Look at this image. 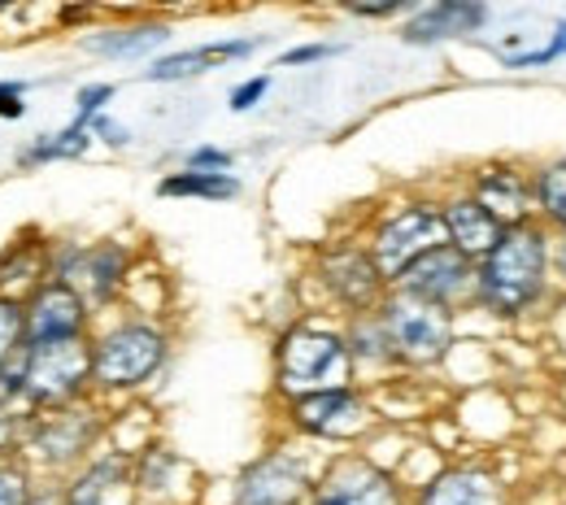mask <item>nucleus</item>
<instances>
[{"instance_id": "19", "label": "nucleus", "mask_w": 566, "mask_h": 505, "mask_svg": "<svg viewBox=\"0 0 566 505\" xmlns=\"http://www.w3.org/2000/svg\"><path fill=\"white\" fill-rule=\"evenodd\" d=\"M493 9L484 0H431L419 4L401 27V44L410 49H436V44H449V40H467V35H480L489 27Z\"/></svg>"}, {"instance_id": "21", "label": "nucleus", "mask_w": 566, "mask_h": 505, "mask_svg": "<svg viewBox=\"0 0 566 505\" xmlns=\"http://www.w3.org/2000/svg\"><path fill=\"white\" fill-rule=\"evenodd\" d=\"M440 222H444V244H453L471 262H484L505 235V222L493 210H484L462 183L440 192Z\"/></svg>"}, {"instance_id": "26", "label": "nucleus", "mask_w": 566, "mask_h": 505, "mask_svg": "<svg viewBox=\"0 0 566 505\" xmlns=\"http://www.w3.org/2000/svg\"><path fill=\"white\" fill-rule=\"evenodd\" d=\"M92 131L87 127H57V131H40V136H31L27 145L18 148V157H13V166L18 170H44V166H53V161H74V157H87L92 152Z\"/></svg>"}, {"instance_id": "12", "label": "nucleus", "mask_w": 566, "mask_h": 505, "mask_svg": "<svg viewBox=\"0 0 566 505\" xmlns=\"http://www.w3.org/2000/svg\"><path fill=\"white\" fill-rule=\"evenodd\" d=\"M22 397L31 410H62L92 397V340L22 349Z\"/></svg>"}, {"instance_id": "10", "label": "nucleus", "mask_w": 566, "mask_h": 505, "mask_svg": "<svg viewBox=\"0 0 566 505\" xmlns=\"http://www.w3.org/2000/svg\"><path fill=\"white\" fill-rule=\"evenodd\" d=\"M379 318L392 336V349L401 361V375H436L458 349V318L440 305L415 301L406 292H388L379 305Z\"/></svg>"}, {"instance_id": "5", "label": "nucleus", "mask_w": 566, "mask_h": 505, "mask_svg": "<svg viewBox=\"0 0 566 505\" xmlns=\"http://www.w3.org/2000/svg\"><path fill=\"white\" fill-rule=\"evenodd\" d=\"M136 262L140 249L123 235H101V240H74V235H57L49 244V280H62L74 288L96 318L118 314L132 296L136 284Z\"/></svg>"}, {"instance_id": "32", "label": "nucleus", "mask_w": 566, "mask_h": 505, "mask_svg": "<svg viewBox=\"0 0 566 505\" xmlns=\"http://www.w3.org/2000/svg\"><path fill=\"white\" fill-rule=\"evenodd\" d=\"M340 53H345V44H336V40H310V44L283 49L280 57H275V66H280V71H305V66L332 62V57H340Z\"/></svg>"}, {"instance_id": "20", "label": "nucleus", "mask_w": 566, "mask_h": 505, "mask_svg": "<svg viewBox=\"0 0 566 505\" xmlns=\"http://www.w3.org/2000/svg\"><path fill=\"white\" fill-rule=\"evenodd\" d=\"M170 22L161 18H123L114 27H92L78 35V49L96 62H153L170 44Z\"/></svg>"}, {"instance_id": "39", "label": "nucleus", "mask_w": 566, "mask_h": 505, "mask_svg": "<svg viewBox=\"0 0 566 505\" xmlns=\"http://www.w3.org/2000/svg\"><path fill=\"white\" fill-rule=\"evenodd\" d=\"M27 505H66L62 484H40V488H35V497H31Z\"/></svg>"}, {"instance_id": "4", "label": "nucleus", "mask_w": 566, "mask_h": 505, "mask_svg": "<svg viewBox=\"0 0 566 505\" xmlns=\"http://www.w3.org/2000/svg\"><path fill=\"white\" fill-rule=\"evenodd\" d=\"M109 423H114V410L101 406L96 397L62 410H35L18 457L35 471L40 484H66L83 462H92L109 444Z\"/></svg>"}, {"instance_id": "36", "label": "nucleus", "mask_w": 566, "mask_h": 505, "mask_svg": "<svg viewBox=\"0 0 566 505\" xmlns=\"http://www.w3.org/2000/svg\"><path fill=\"white\" fill-rule=\"evenodd\" d=\"M419 4H410V0H388V4H349L345 13H354V18H366V22H388V18H410Z\"/></svg>"}, {"instance_id": "38", "label": "nucleus", "mask_w": 566, "mask_h": 505, "mask_svg": "<svg viewBox=\"0 0 566 505\" xmlns=\"http://www.w3.org/2000/svg\"><path fill=\"white\" fill-rule=\"evenodd\" d=\"M554 284H558V296H566V231L554 235Z\"/></svg>"}, {"instance_id": "7", "label": "nucleus", "mask_w": 566, "mask_h": 505, "mask_svg": "<svg viewBox=\"0 0 566 505\" xmlns=\"http://www.w3.org/2000/svg\"><path fill=\"white\" fill-rule=\"evenodd\" d=\"M283 419V432L301 444H323V449H361L370 444V435L384 428V410L375 401V392L366 383L349 388H332V392H314L301 401L275 406Z\"/></svg>"}, {"instance_id": "35", "label": "nucleus", "mask_w": 566, "mask_h": 505, "mask_svg": "<svg viewBox=\"0 0 566 505\" xmlns=\"http://www.w3.org/2000/svg\"><path fill=\"white\" fill-rule=\"evenodd\" d=\"M87 131H92V140H96V145L114 148V152H118V148H132V145H136V131H132L127 123H114L109 114H101V118H96V123H92Z\"/></svg>"}, {"instance_id": "24", "label": "nucleus", "mask_w": 566, "mask_h": 505, "mask_svg": "<svg viewBox=\"0 0 566 505\" xmlns=\"http://www.w3.org/2000/svg\"><path fill=\"white\" fill-rule=\"evenodd\" d=\"M49 244H53L49 235L27 231V235H18L0 249V292L4 296L22 301L35 284L49 280Z\"/></svg>"}, {"instance_id": "2", "label": "nucleus", "mask_w": 566, "mask_h": 505, "mask_svg": "<svg viewBox=\"0 0 566 505\" xmlns=\"http://www.w3.org/2000/svg\"><path fill=\"white\" fill-rule=\"evenodd\" d=\"M558 301L554 284V235L532 218L505 227L496 249L475 262V314H489L496 323H523L527 314H541Z\"/></svg>"}, {"instance_id": "9", "label": "nucleus", "mask_w": 566, "mask_h": 505, "mask_svg": "<svg viewBox=\"0 0 566 505\" xmlns=\"http://www.w3.org/2000/svg\"><path fill=\"white\" fill-rule=\"evenodd\" d=\"M318 462L323 457L310 444L283 435L262 453H253L244 466H235L218 505H310Z\"/></svg>"}, {"instance_id": "25", "label": "nucleus", "mask_w": 566, "mask_h": 505, "mask_svg": "<svg viewBox=\"0 0 566 505\" xmlns=\"http://www.w3.org/2000/svg\"><path fill=\"white\" fill-rule=\"evenodd\" d=\"M244 192V183H240V175H206V170H166L161 179H157V197L161 201H213V206H222V201H235Z\"/></svg>"}, {"instance_id": "6", "label": "nucleus", "mask_w": 566, "mask_h": 505, "mask_svg": "<svg viewBox=\"0 0 566 505\" xmlns=\"http://www.w3.org/2000/svg\"><path fill=\"white\" fill-rule=\"evenodd\" d=\"M305 284L314 288L310 314H327V318H354L366 309H379L384 296L392 292L361 235H336L314 244L305 257Z\"/></svg>"}, {"instance_id": "15", "label": "nucleus", "mask_w": 566, "mask_h": 505, "mask_svg": "<svg viewBox=\"0 0 566 505\" xmlns=\"http://www.w3.org/2000/svg\"><path fill=\"white\" fill-rule=\"evenodd\" d=\"M132 484L140 505H206V488L192 457L166 440L144 444L132 457Z\"/></svg>"}, {"instance_id": "30", "label": "nucleus", "mask_w": 566, "mask_h": 505, "mask_svg": "<svg viewBox=\"0 0 566 505\" xmlns=\"http://www.w3.org/2000/svg\"><path fill=\"white\" fill-rule=\"evenodd\" d=\"M27 349V327H22V301L0 292V366L22 358Z\"/></svg>"}, {"instance_id": "34", "label": "nucleus", "mask_w": 566, "mask_h": 505, "mask_svg": "<svg viewBox=\"0 0 566 505\" xmlns=\"http://www.w3.org/2000/svg\"><path fill=\"white\" fill-rule=\"evenodd\" d=\"M235 152L222 145H192L184 152V170H206V175H231Z\"/></svg>"}, {"instance_id": "3", "label": "nucleus", "mask_w": 566, "mask_h": 505, "mask_svg": "<svg viewBox=\"0 0 566 505\" xmlns=\"http://www.w3.org/2000/svg\"><path fill=\"white\" fill-rule=\"evenodd\" d=\"M357 383L354 361L345 349L340 318L327 314H292L271 340V397L275 406L349 388Z\"/></svg>"}, {"instance_id": "1", "label": "nucleus", "mask_w": 566, "mask_h": 505, "mask_svg": "<svg viewBox=\"0 0 566 505\" xmlns=\"http://www.w3.org/2000/svg\"><path fill=\"white\" fill-rule=\"evenodd\" d=\"M92 397L109 410L140 401L175 361V327L166 314L118 309L92 327Z\"/></svg>"}, {"instance_id": "33", "label": "nucleus", "mask_w": 566, "mask_h": 505, "mask_svg": "<svg viewBox=\"0 0 566 505\" xmlns=\"http://www.w3.org/2000/svg\"><path fill=\"white\" fill-rule=\"evenodd\" d=\"M271 87H275L271 74H249V78H240V83L227 92V109H231V114H249V109H258V105L271 96Z\"/></svg>"}, {"instance_id": "29", "label": "nucleus", "mask_w": 566, "mask_h": 505, "mask_svg": "<svg viewBox=\"0 0 566 505\" xmlns=\"http://www.w3.org/2000/svg\"><path fill=\"white\" fill-rule=\"evenodd\" d=\"M40 480L18 453H0V505H27L35 497Z\"/></svg>"}, {"instance_id": "11", "label": "nucleus", "mask_w": 566, "mask_h": 505, "mask_svg": "<svg viewBox=\"0 0 566 505\" xmlns=\"http://www.w3.org/2000/svg\"><path fill=\"white\" fill-rule=\"evenodd\" d=\"M310 505H410V488L370 449H336L318 462Z\"/></svg>"}, {"instance_id": "18", "label": "nucleus", "mask_w": 566, "mask_h": 505, "mask_svg": "<svg viewBox=\"0 0 566 505\" xmlns=\"http://www.w3.org/2000/svg\"><path fill=\"white\" fill-rule=\"evenodd\" d=\"M266 49V35H222L210 44H192V49H175V53H161L153 57L140 71L144 83H188V78H201L222 66H235V62H249Z\"/></svg>"}, {"instance_id": "37", "label": "nucleus", "mask_w": 566, "mask_h": 505, "mask_svg": "<svg viewBox=\"0 0 566 505\" xmlns=\"http://www.w3.org/2000/svg\"><path fill=\"white\" fill-rule=\"evenodd\" d=\"M0 118H4V123L27 118V92H9V96H0Z\"/></svg>"}, {"instance_id": "14", "label": "nucleus", "mask_w": 566, "mask_h": 505, "mask_svg": "<svg viewBox=\"0 0 566 505\" xmlns=\"http://www.w3.org/2000/svg\"><path fill=\"white\" fill-rule=\"evenodd\" d=\"M392 292H406L415 301L440 305L449 314H467L475 301V262L462 257L453 244H436L431 253H423L419 262H410L397 280Z\"/></svg>"}, {"instance_id": "27", "label": "nucleus", "mask_w": 566, "mask_h": 505, "mask_svg": "<svg viewBox=\"0 0 566 505\" xmlns=\"http://www.w3.org/2000/svg\"><path fill=\"white\" fill-rule=\"evenodd\" d=\"M532 197H536V222L549 235L566 231V152L532 161Z\"/></svg>"}, {"instance_id": "8", "label": "nucleus", "mask_w": 566, "mask_h": 505, "mask_svg": "<svg viewBox=\"0 0 566 505\" xmlns=\"http://www.w3.org/2000/svg\"><path fill=\"white\" fill-rule=\"evenodd\" d=\"M361 244L370 249L375 266L384 271L388 288L392 280L431 253L436 244H444V222H440V192H401L388 206H379L370 222L357 231Z\"/></svg>"}, {"instance_id": "17", "label": "nucleus", "mask_w": 566, "mask_h": 505, "mask_svg": "<svg viewBox=\"0 0 566 505\" xmlns=\"http://www.w3.org/2000/svg\"><path fill=\"white\" fill-rule=\"evenodd\" d=\"M462 188L493 210L505 227L514 222H532L536 218V197H532V161H514V157H484L475 166H467Z\"/></svg>"}, {"instance_id": "13", "label": "nucleus", "mask_w": 566, "mask_h": 505, "mask_svg": "<svg viewBox=\"0 0 566 505\" xmlns=\"http://www.w3.org/2000/svg\"><path fill=\"white\" fill-rule=\"evenodd\" d=\"M410 505H518L510 475L484 453L440 457L410 488Z\"/></svg>"}, {"instance_id": "22", "label": "nucleus", "mask_w": 566, "mask_h": 505, "mask_svg": "<svg viewBox=\"0 0 566 505\" xmlns=\"http://www.w3.org/2000/svg\"><path fill=\"white\" fill-rule=\"evenodd\" d=\"M62 497L66 505H140L132 484V457L105 444L62 484Z\"/></svg>"}, {"instance_id": "31", "label": "nucleus", "mask_w": 566, "mask_h": 505, "mask_svg": "<svg viewBox=\"0 0 566 505\" xmlns=\"http://www.w3.org/2000/svg\"><path fill=\"white\" fill-rule=\"evenodd\" d=\"M114 96H118V87L114 83H105V78H96V83H83L78 92H74V127H92L101 114H109V105H114Z\"/></svg>"}, {"instance_id": "28", "label": "nucleus", "mask_w": 566, "mask_h": 505, "mask_svg": "<svg viewBox=\"0 0 566 505\" xmlns=\"http://www.w3.org/2000/svg\"><path fill=\"white\" fill-rule=\"evenodd\" d=\"M563 57H566V18H558L545 44H536L527 53H501V66L505 71H541V66H554Z\"/></svg>"}, {"instance_id": "40", "label": "nucleus", "mask_w": 566, "mask_h": 505, "mask_svg": "<svg viewBox=\"0 0 566 505\" xmlns=\"http://www.w3.org/2000/svg\"><path fill=\"white\" fill-rule=\"evenodd\" d=\"M9 92H27V83L22 78H0V96H9Z\"/></svg>"}, {"instance_id": "23", "label": "nucleus", "mask_w": 566, "mask_h": 505, "mask_svg": "<svg viewBox=\"0 0 566 505\" xmlns=\"http://www.w3.org/2000/svg\"><path fill=\"white\" fill-rule=\"evenodd\" d=\"M340 332H345V349H349V361H354L357 383L379 388V383H388V379L401 375V361H397L392 336H388L379 309H366V314H354V318H340Z\"/></svg>"}, {"instance_id": "16", "label": "nucleus", "mask_w": 566, "mask_h": 505, "mask_svg": "<svg viewBox=\"0 0 566 505\" xmlns=\"http://www.w3.org/2000/svg\"><path fill=\"white\" fill-rule=\"evenodd\" d=\"M22 327H27V345L87 340L92 327H96V314L62 280H44V284H35L22 296Z\"/></svg>"}]
</instances>
